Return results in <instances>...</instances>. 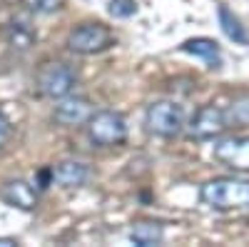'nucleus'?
Here are the masks:
<instances>
[{
	"label": "nucleus",
	"instance_id": "1",
	"mask_svg": "<svg viewBox=\"0 0 249 247\" xmlns=\"http://www.w3.org/2000/svg\"><path fill=\"white\" fill-rule=\"evenodd\" d=\"M199 200L212 210H249V180L247 177H214L199 188Z\"/></svg>",
	"mask_w": 249,
	"mask_h": 247
},
{
	"label": "nucleus",
	"instance_id": "2",
	"mask_svg": "<svg viewBox=\"0 0 249 247\" xmlns=\"http://www.w3.org/2000/svg\"><path fill=\"white\" fill-rule=\"evenodd\" d=\"M144 128L150 135L172 140L184 130V110L175 100H157L144 110Z\"/></svg>",
	"mask_w": 249,
	"mask_h": 247
},
{
	"label": "nucleus",
	"instance_id": "3",
	"mask_svg": "<svg viewBox=\"0 0 249 247\" xmlns=\"http://www.w3.org/2000/svg\"><path fill=\"white\" fill-rule=\"evenodd\" d=\"M88 137L97 148H117L127 140V120L115 110H97L88 117Z\"/></svg>",
	"mask_w": 249,
	"mask_h": 247
},
{
	"label": "nucleus",
	"instance_id": "4",
	"mask_svg": "<svg viewBox=\"0 0 249 247\" xmlns=\"http://www.w3.org/2000/svg\"><path fill=\"white\" fill-rule=\"evenodd\" d=\"M115 45V35L102 23H82L70 30L68 48L77 55H97Z\"/></svg>",
	"mask_w": 249,
	"mask_h": 247
},
{
	"label": "nucleus",
	"instance_id": "5",
	"mask_svg": "<svg viewBox=\"0 0 249 247\" xmlns=\"http://www.w3.org/2000/svg\"><path fill=\"white\" fill-rule=\"evenodd\" d=\"M227 125H230L227 113L219 105L207 102V105L195 110V115L190 117V125H184V128H187V137L190 140H214L227 130Z\"/></svg>",
	"mask_w": 249,
	"mask_h": 247
},
{
	"label": "nucleus",
	"instance_id": "6",
	"mask_svg": "<svg viewBox=\"0 0 249 247\" xmlns=\"http://www.w3.org/2000/svg\"><path fill=\"white\" fill-rule=\"evenodd\" d=\"M75 82L77 77L72 68L65 63H45L37 70V88L50 100H60V97L70 95L75 90Z\"/></svg>",
	"mask_w": 249,
	"mask_h": 247
},
{
	"label": "nucleus",
	"instance_id": "7",
	"mask_svg": "<svg viewBox=\"0 0 249 247\" xmlns=\"http://www.w3.org/2000/svg\"><path fill=\"white\" fill-rule=\"evenodd\" d=\"M214 160L230 170H249V137H227L214 142Z\"/></svg>",
	"mask_w": 249,
	"mask_h": 247
},
{
	"label": "nucleus",
	"instance_id": "8",
	"mask_svg": "<svg viewBox=\"0 0 249 247\" xmlns=\"http://www.w3.org/2000/svg\"><path fill=\"white\" fill-rule=\"evenodd\" d=\"M0 200H3L5 205H10V208H15V210L30 212L37 205V190L28 180H20V177L8 180L3 188H0Z\"/></svg>",
	"mask_w": 249,
	"mask_h": 247
},
{
	"label": "nucleus",
	"instance_id": "9",
	"mask_svg": "<svg viewBox=\"0 0 249 247\" xmlns=\"http://www.w3.org/2000/svg\"><path fill=\"white\" fill-rule=\"evenodd\" d=\"M92 115V105L88 97H60V102L55 105V122H60V125L65 128H72V125H82V122H88V117Z\"/></svg>",
	"mask_w": 249,
	"mask_h": 247
},
{
	"label": "nucleus",
	"instance_id": "10",
	"mask_svg": "<svg viewBox=\"0 0 249 247\" xmlns=\"http://www.w3.org/2000/svg\"><path fill=\"white\" fill-rule=\"evenodd\" d=\"M90 177V168L80 160H62L53 165V185L57 182L60 188H80Z\"/></svg>",
	"mask_w": 249,
	"mask_h": 247
},
{
	"label": "nucleus",
	"instance_id": "11",
	"mask_svg": "<svg viewBox=\"0 0 249 247\" xmlns=\"http://www.w3.org/2000/svg\"><path fill=\"white\" fill-rule=\"evenodd\" d=\"M182 53L187 55H195V57H202L207 68H219L222 65V53H219V45L214 43L212 38H192V40H184L179 45Z\"/></svg>",
	"mask_w": 249,
	"mask_h": 247
},
{
	"label": "nucleus",
	"instance_id": "12",
	"mask_svg": "<svg viewBox=\"0 0 249 247\" xmlns=\"http://www.w3.org/2000/svg\"><path fill=\"white\" fill-rule=\"evenodd\" d=\"M3 38L15 50H30L37 40V33L28 23H23V20H8L3 25Z\"/></svg>",
	"mask_w": 249,
	"mask_h": 247
},
{
	"label": "nucleus",
	"instance_id": "13",
	"mask_svg": "<svg viewBox=\"0 0 249 247\" xmlns=\"http://www.w3.org/2000/svg\"><path fill=\"white\" fill-rule=\"evenodd\" d=\"M217 15H219V25H222V30H224L227 38L234 40L237 45H249V35H247L244 25L239 23V18H237L230 8H227L224 3L217 8Z\"/></svg>",
	"mask_w": 249,
	"mask_h": 247
},
{
	"label": "nucleus",
	"instance_id": "14",
	"mask_svg": "<svg viewBox=\"0 0 249 247\" xmlns=\"http://www.w3.org/2000/svg\"><path fill=\"white\" fill-rule=\"evenodd\" d=\"M162 237H164V230L157 222H137L130 230V240L137 247H155L162 242Z\"/></svg>",
	"mask_w": 249,
	"mask_h": 247
},
{
	"label": "nucleus",
	"instance_id": "15",
	"mask_svg": "<svg viewBox=\"0 0 249 247\" xmlns=\"http://www.w3.org/2000/svg\"><path fill=\"white\" fill-rule=\"evenodd\" d=\"M28 13H35V15H50L55 10H60L65 5V0H18Z\"/></svg>",
	"mask_w": 249,
	"mask_h": 247
},
{
	"label": "nucleus",
	"instance_id": "16",
	"mask_svg": "<svg viewBox=\"0 0 249 247\" xmlns=\"http://www.w3.org/2000/svg\"><path fill=\"white\" fill-rule=\"evenodd\" d=\"M107 13L112 18H132L137 13V0H110Z\"/></svg>",
	"mask_w": 249,
	"mask_h": 247
},
{
	"label": "nucleus",
	"instance_id": "17",
	"mask_svg": "<svg viewBox=\"0 0 249 247\" xmlns=\"http://www.w3.org/2000/svg\"><path fill=\"white\" fill-rule=\"evenodd\" d=\"M234 120V122H249V97L232 102V110L227 113V120Z\"/></svg>",
	"mask_w": 249,
	"mask_h": 247
},
{
	"label": "nucleus",
	"instance_id": "18",
	"mask_svg": "<svg viewBox=\"0 0 249 247\" xmlns=\"http://www.w3.org/2000/svg\"><path fill=\"white\" fill-rule=\"evenodd\" d=\"M10 137H13V125H10V120L5 117V113L0 110V150L10 142Z\"/></svg>",
	"mask_w": 249,
	"mask_h": 247
},
{
	"label": "nucleus",
	"instance_id": "19",
	"mask_svg": "<svg viewBox=\"0 0 249 247\" xmlns=\"http://www.w3.org/2000/svg\"><path fill=\"white\" fill-rule=\"evenodd\" d=\"M35 182H37V188H50L53 185V168H43V170H37L35 175Z\"/></svg>",
	"mask_w": 249,
	"mask_h": 247
},
{
	"label": "nucleus",
	"instance_id": "20",
	"mask_svg": "<svg viewBox=\"0 0 249 247\" xmlns=\"http://www.w3.org/2000/svg\"><path fill=\"white\" fill-rule=\"evenodd\" d=\"M10 245H18L15 237H0V247H10Z\"/></svg>",
	"mask_w": 249,
	"mask_h": 247
}]
</instances>
